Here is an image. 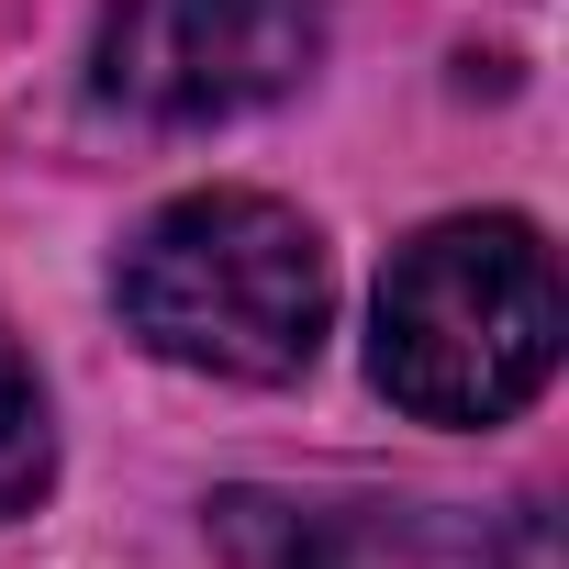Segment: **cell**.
Wrapping results in <instances>:
<instances>
[{
	"label": "cell",
	"instance_id": "cell-1",
	"mask_svg": "<svg viewBox=\"0 0 569 569\" xmlns=\"http://www.w3.org/2000/svg\"><path fill=\"white\" fill-rule=\"evenodd\" d=\"M112 302L168 369L268 391V380L313 369L325 313H336V257L268 190H190L123 246Z\"/></svg>",
	"mask_w": 569,
	"mask_h": 569
},
{
	"label": "cell",
	"instance_id": "cell-2",
	"mask_svg": "<svg viewBox=\"0 0 569 569\" xmlns=\"http://www.w3.org/2000/svg\"><path fill=\"white\" fill-rule=\"evenodd\" d=\"M558 369V257L525 212L425 223L369 313V380L413 425H502Z\"/></svg>",
	"mask_w": 569,
	"mask_h": 569
},
{
	"label": "cell",
	"instance_id": "cell-3",
	"mask_svg": "<svg viewBox=\"0 0 569 569\" xmlns=\"http://www.w3.org/2000/svg\"><path fill=\"white\" fill-rule=\"evenodd\" d=\"M325 68V0H112L90 79L146 123H234Z\"/></svg>",
	"mask_w": 569,
	"mask_h": 569
},
{
	"label": "cell",
	"instance_id": "cell-4",
	"mask_svg": "<svg viewBox=\"0 0 569 569\" xmlns=\"http://www.w3.org/2000/svg\"><path fill=\"white\" fill-rule=\"evenodd\" d=\"M57 480V425H46V380L23 369V347L0 336V525H23Z\"/></svg>",
	"mask_w": 569,
	"mask_h": 569
}]
</instances>
